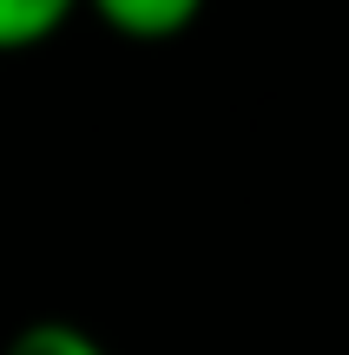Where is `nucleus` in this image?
<instances>
[{
    "instance_id": "1",
    "label": "nucleus",
    "mask_w": 349,
    "mask_h": 355,
    "mask_svg": "<svg viewBox=\"0 0 349 355\" xmlns=\"http://www.w3.org/2000/svg\"><path fill=\"white\" fill-rule=\"evenodd\" d=\"M79 7H86L99 26H112L119 40L158 46V40H178L185 26H198L205 0H79Z\"/></svg>"
},
{
    "instance_id": "2",
    "label": "nucleus",
    "mask_w": 349,
    "mask_h": 355,
    "mask_svg": "<svg viewBox=\"0 0 349 355\" xmlns=\"http://www.w3.org/2000/svg\"><path fill=\"white\" fill-rule=\"evenodd\" d=\"M79 13V0H0V53H33Z\"/></svg>"
},
{
    "instance_id": "3",
    "label": "nucleus",
    "mask_w": 349,
    "mask_h": 355,
    "mask_svg": "<svg viewBox=\"0 0 349 355\" xmlns=\"http://www.w3.org/2000/svg\"><path fill=\"white\" fill-rule=\"evenodd\" d=\"M0 355H112V349H105L99 336L86 329V322H66V316H40V322H26V329H13Z\"/></svg>"
}]
</instances>
